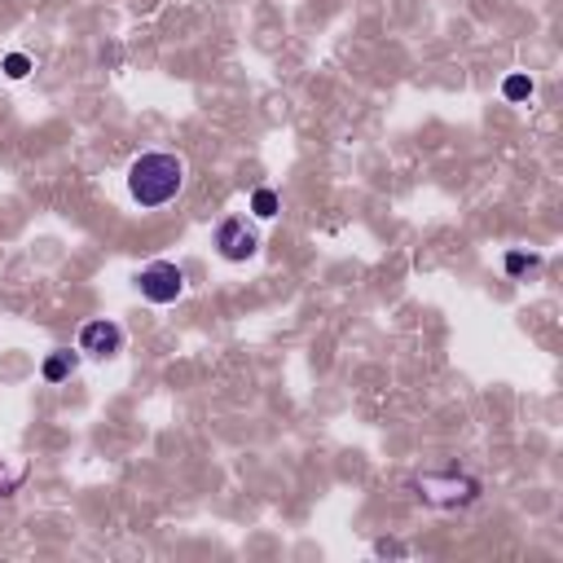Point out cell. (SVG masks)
<instances>
[{
  "label": "cell",
  "instance_id": "10",
  "mask_svg": "<svg viewBox=\"0 0 563 563\" xmlns=\"http://www.w3.org/2000/svg\"><path fill=\"white\" fill-rule=\"evenodd\" d=\"M26 70H31V62H26L22 53H9V57H4V75H9V79H22Z\"/></svg>",
  "mask_w": 563,
  "mask_h": 563
},
{
  "label": "cell",
  "instance_id": "3",
  "mask_svg": "<svg viewBox=\"0 0 563 563\" xmlns=\"http://www.w3.org/2000/svg\"><path fill=\"white\" fill-rule=\"evenodd\" d=\"M136 286H141V295H145L150 303H172V299H180V290H185V273H180L176 264L158 260V264L141 268Z\"/></svg>",
  "mask_w": 563,
  "mask_h": 563
},
{
  "label": "cell",
  "instance_id": "4",
  "mask_svg": "<svg viewBox=\"0 0 563 563\" xmlns=\"http://www.w3.org/2000/svg\"><path fill=\"white\" fill-rule=\"evenodd\" d=\"M216 246H220L224 260H251V255L260 251V238H255V229H246V220L229 216V220H220V229H216Z\"/></svg>",
  "mask_w": 563,
  "mask_h": 563
},
{
  "label": "cell",
  "instance_id": "7",
  "mask_svg": "<svg viewBox=\"0 0 563 563\" xmlns=\"http://www.w3.org/2000/svg\"><path fill=\"white\" fill-rule=\"evenodd\" d=\"M251 211H255L260 220H273V216H277V194H273V189H255V194H251Z\"/></svg>",
  "mask_w": 563,
  "mask_h": 563
},
{
  "label": "cell",
  "instance_id": "6",
  "mask_svg": "<svg viewBox=\"0 0 563 563\" xmlns=\"http://www.w3.org/2000/svg\"><path fill=\"white\" fill-rule=\"evenodd\" d=\"M70 369H75V352H66V347L48 352V361H44V378H48V383H62Z\"/></svg>",
  "mask_w": 563,
  "mask_h": 563
},
{
  "label": "cell",
  "instance_id": "5",
  "mask_svg": "<svg viewBox=\"0 0 563 563\" xmlns=\"http://www.w3.org/2000/svg\"><path fill=\"white\" fill-rule=\"evenodd\" d=\"M119 347H123V330L114 321H88L79 330V352L88 356H114Z\"/></svg>",
  "mask_w": 563,
  "mask_h": 563
},
{
  "label": "cell",
  "instance_id": "2",
  "mask_svg": "<svg viewBox=\"0 0 563 563\" xmlns=\"http://www.w3.org/2000/svg\"><path fill=\"white\" fill-rule=\"evenodd\" d=\"M413 488L431 506H466L479 493V484L471 475H453V471L449 475H422V479H413Z\"/></svg>",
  "mask_w": 563,
  "mask_h": 563
},
{
  "label": "cell",
  "instance_id": "1",
  "mask_svg": "<svg viewBox=\"0 0 563 563\" xmlns=\"http://www.w3.org/2000/svg\"><path fill=\"white\" fill-rule=\"evenodd\" d=\"M185 185V163L180 154H141L132 167H128V194L141 202V207H163L180 194Z\"/></svg>",
  "mask_w": 563,
  "mask_h": 563
},
{
  "label": "cell",
  "instance_id": "8",
  "mask_svg": "<svg viewBox=\"0 0 563 563\" xmlns=\"http://www.w3.org/2000/svg\"><path fill=\"white\" fill-rule=\"evenodd\" d=\"M501 92H506L510 101H523V97H532V79H528V75H510V79L501 84Z\"/></svg>",
  "mask_w": 563,
  "mask_h": 563
},
{
  "label": "cell",
  "instance_id": "9",
  "mask_svg": "<svg viewBox=\"0 0 563 563\" xmlns=\"http://www.w3.org/2000/svg\"><path fill=\"white\" fill-rule=\"evenodd\" d=\"M537 264H541V260H537V255H523V251H510V255H506V273H510V277H519V273H528V268H537Z\"/></svg>",
  "mask_w": 563,
  "mask_h": 563
}]
</instances>
